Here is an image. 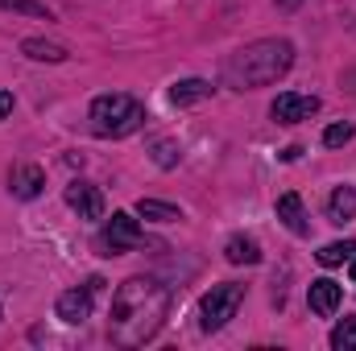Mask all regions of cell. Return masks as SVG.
<instances>
[{
  "mask_svg": "<svg viewBox=\"0 0 356 351\" xmlns=\"http://www.w3.org/2000/svg\"><path fill=\"white\" fill-rule=\"evenodd\" d=\"M137 215H141V219H154V223H175V219H182L178 207L158 203V198H141V203H137Z\"/></svg>",
  "mask_w": 356,
  "mask_h": 351,
  "instance_id": "cell-16",
  "label": "cell"
},
{
  "mask_svg": "<svg viewBox=\"0 0 356 351\" xmlns=\"http://www.w3.org/2000/svg\"><path fill=\"white\" fill-rule=\"evenodd\" d=\"M307 302H311V310H315V314L332 318V314L340 310V302H344V289H340L332 277H319V281H311V289H307Z\"/></svg>",
  "mask_w": 356,
  "mask_h": 351,
  "instance_id": "cell-9",
  "label": "cell"
},
{
  "mask_svg": "<svg viewBox=\"0 0 356 351\" xmlns=\"http://www.w3.org/2000/svg\"><path fill=\"white\" fill-rule=\"evenodd\" d=\"M42 186H46V174H42V166H33V162H21V166L8 170V190H13L17 198H38Z\"/></svg>",
  "mask_w": 356,
  "mask_h": 351,
  "instance_id": "cell-10",
  "label": "cell"
},
{
  "mask_svg": "<svg viewBox=\"0 0 356 351\" xmlns=\"http://www.w3.org/2000/svg\"><path fill=\"white\" fill-rule=\"evenodd\" d=\"M277 219L286 223V232H294V236H307L311 232V223H307V211H302V198L298 194H282L277 198Z\"/></svg>",
  "mask_w": 356,
  "mask_h": 351,
  "instance_id": "cell-11",
  "label": "cell"
},
{
  "mask_svg": "<svg viewBox=\"0 0 356 351\" xmlns=\"http://www.w3.org/2000/svg\"><path fill=\"white\" fill-rule=\"evenodd\" d=\"M211 91L216 87H211L207 79H182V83L170 87V103H178V108H182V103H199V99H207Z\"/></svg>",
  "mask_w": 356,
  "mask_h": 351,
  "instance_id": "cell-15",
  "label": "cell"
},
{
  "mask_svg": "<svg viewBox=\"0 0 356 351\" xmlns=\"http://www.w3.org/2000/svg\"><path fill=\"white\" fill-rule=\"evenodd\" d=\"M241 302H245V285H236V281L211 285V289L199 298V327H203L207 335H211V331H224L228 318H236Z\"/></svg>",
  "mask_w": 356,
  "mask_h": 351,
  "instance_id": "cell-4",
  "label": "cell"
},
{
  "mask_svg": "<svg viewBox=\"0 0 356 351\" xmlns=\"http://www.w3.org/2000/svg\"><path fill=\"white\" fill-rule=\"evenodd\" d=\"M67 207L79 215V219H104V190L91 186V182H71L67 186Z\"/></svg>",
  "mask_w": 356,
  "mask_h": 351,
  "instance_id": "cell-8",
  "label": "cell"
},
{
  "mask_svg": "<svg viewBox=\"0 0 356 351\" xmlns=\"http://www.w3.org/2000/svg\"><path fill=\"white\" fill-rule=\"evenodd\" d=\"M0 8L8 12H25V17H38V21H50V8L42 0H0Z\"/></svg>",
  "mask_w": 356,
  "mask_h": 351,
  "instance_id": "cell-19",
  "label": "cell"
},
{
  "mask_svg": "<svg viewBox=\"0 0 356 351\" xmlns=\"http://www.w3.org/2000/svg\"><path fill=\"white\" fill-rule=\"evenodd\" d=\"M91 132L95 137H104V141H116V137H129V132H137L141 124H145V108L133 99V95H124V91H112V95H99V99H91Z\"/></svg>",
  "mask_w": 356,
  "mask_h": 351,
  "instance_id": "cell-3",
  "label": "cell"
},
{
  "mask_svg": "<svg viewBox=\"0 0 356 351\" xmlns=\"http://www.w3.org/2000/svg\"><path fill=\"white\" fill-rule=\"evenodd\" d=\"M178 157H182V153H178L175 141H158V145H154V162H158V166L170 170V166H178Z\"/></svg>",
  "mask_w": 356,
  "mask_h": 351,
  "instance_id": "cell-21",
  "label": "cell"
},
{
  "mask_svg": "<svg viewBox=\"0 0 356 351\" xmlns=\"http://www.w3.org/2000/svg\"><path fill=\"white\" fill-rule=\"evenodd\" d=\"M273 4H277V8H286V12H294V8H298L302 0H273Z\"/></svg>",
  "mask_w": 356,
  "mask_h": 351,
  "instance_id": "cell-23",
  "label": "cell"
},
{
  "mask_svg": "<svg viewBox=\"0 0 356 351\" xmlns=\"http://www.w3.org/2000/svg\"><path fill=\"white\" fill-rule=\"evenodd\" d=\"M327 219L332 223H353L356 219V186H336L327 198Z\"/></svg>",
  "mask_w": 356,
  "mask_h": 351,
  "instance_id": "cell-12",
  "label": "cell"
},
{
  "mask_svg": "<svg viewBox=\"0 0 356 351\" xmlns=\"http://www.w3.org/2000/svg\"><path fill=\"white\" fill-rule=\"evenodd\" d=\"M353 137H356L353 124H332V128L323 132V145H327V149H340V145H348Z\"/></svg>",
  "mask_w": 356,
  "mask_h": 351,
  "instance_id": "cell-20",
  "label": "cell"
},
{
  "mask_svg": "<svg viewBox=\"0 0 356 351\" xmlns=\"http://www.w3.org/2000/svg\"><path fill=\"white\" fill-rule=\"evenodd\" d=\"M353 281H356V257H353Z\"/></svg>",
  "mask_w": 356,
  "mask_h": 351,
  "instance_id": "cell-24",
  "label": "cell"
},
{
  "mask_svg": "<svg viewBox=\"0 0 356 351\" xmlns=\"http://www.w3.org/2000/svg\"><path fill=\"white\" fill-rule=\"evenodd\" d=\"M95 285H99V281H88V285H79V289H67V293H58V302H54V314H58L67 327H79V323H88V318H91Z\"/></svg>",
  "mask_w": 356,
  "mask_h": 351,
  "instance_id": "cell-6",
  "label": "cell"
},
{
  "mask_svg": "<svg viewBox=\"0 0 356 351\" xmlns=\"http://www.w3.org/2000/svg\"><path fill=\"white\" fill-rule=\"evenodd\" d=\"M356 257V240H336V244H323L319 248V264L323 268H336V264L353 261Z\"/></svg>",
  "mask_w": 356,
  "mask_h": 351,
  "instance_id": "cell-17",
  "label": "cell"
},
{
  "mask_svg": "<svg viewBox=\"0 0 356 351\" xmlns=\"http://www.w3.org/2000/svg\"><path fill=\"white\" fill-rule=\"evenodd\" d=\"M175 306L170 285H162L158 277H129L116 293H112V318H108V339L116 348H141L149 343L166 314Z\"/></svg>",
  "mask_w": 356,
  "mask_h": 351,
  "instance_id": "cell-1",
  "label": "cell"
},
{
  "mask_svg": "<svg viewBox=\"0 0 356 351\" xmlns=\"http://www.w3.org/2000/svg\"><path fill=\"white\" fill-rule=\"evenodd\" d=\"M332 348L336 351H353L356 348V314L332 327Z\"/></svg>",
  "mask_w": 356,
  "mask_h": 351,
  "instance_id": "cell-18",
  "label": "cell"
},
{
  "mask_svg": "<svg viewBox=\"0 0 356 351\" xmlns=\"http://www.w3.org/2000/svg\"><path fill=\"white\" fill-rule=\"evenodd\" d=\"M145 244V232H141V223L129 215V211H112V219L104 223V232H99V240H95V248L104 252V257H120V252H133V248H141Z\"/></svg>",
  "mask_w": 356,
  "mask_h": 351,
  "instance_id": "cell-5",
  "label": "cell"
},
{
  "mask_svg": "<svg viewBox=\"0 0 356 351\" xmlns=\"http://www.w3.org/2000/svg\"><path fill=\"white\" fill-rule=\"evenodd\" d=\"M224 257H228L232 264H257L261 261V244H257L253 236H228Z\"/></svg>",
  "mask_w": 356,
  "mask_h": 351,
  "instance_id": "cell-13",
  "label": "cell"
},
{
  "mask_svg": "<svg viewBox=\"0 0 356 351\" xmlns=\"http://www.w3.org/2000/svg\"><path fill=\"white\" fill-rule=\"evenodd\" d=\"M13 112V91H0V120Z\"/></svg>",
  "mask_w": 356,
  "mask_h": 351,
  "instance_id": "cell-22",
  "label": "cell"
},
{
  "mask_svg": "<svg viewBox=\"0 0 356 351\" xmlns=\"http://www.w3.org/2000/svg\"><path fill=\"white\" fill-rule=\"evenodd\" d=\"M319 112V99L315 95H302V91H282L277 99H273V108H269V116L277 120V124H302V120H311Z\"/></svg>",
  "mask_w": 356,
  "mask_h": 351,
  "instance_id": "cell-7",
  "label": "cell"
},
{
  "mask_svg": "<svg viewBox=\"0 0 356 351\" xmlns=\"http://www.w3.org/2000/svg\"><path fill=\"white\" fill-rule=\"evenodd\" d=\"M21 54H25V58H33V62H67V58H71L63 46L42 42V37H25V42H21Z\"/></svg>",
  "mask_w": 356,
  "mask_h": 351,
  "instance_id": "cell-14",
  "label": "cell"
},
{
  "mask_svg": "<svg viewBox=\"0 0 356 351\" xmlns=\"http://www.w3.org/2000/svg\"><path fill=\"white\" fill-rule=\"evenodd\" d=\"M294 67V46L286 37H261L241 46L228 62H224V83L232 91H253L277 83L286 71Z\"/></svg>",
  "mask_w": 356,
  "mask_h": 351,
  "instance_id": "cell-2",
  "label": "cell"
}]
</instances>
